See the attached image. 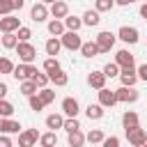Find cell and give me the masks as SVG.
Returning <instances> with one entry per match:
<instances>
[{
  "mask_svg": "<svg viewBox=\"0 0 147 147\" xmlns=\"http://www.w3.org/2000/svg\"><path fill=\"white\" fill-rule=\"evenodd\" d=\"M60 41H62V48H67V51H78L80 44H83L78 30H64L60 34Z\"/></svg>",
  "mask_w": 147,
  "mask_h": 147,
  "instance_id": "6da1fadb",
  "label": "cell"
},
{
  "mask_svg": "<svg viewBox=\"0 0 147 147\" xmlns=\"http://www.w3.org/2000/svg\"><path fill=\"white\" fill-rule=\"evenodd\" d=\"M96 46H99V53H110V48L115 46V41H117V34H113L110 30H103V32H99L96 34Z\"/></svg>",
  "mask_w": 147,
  "mask_h": 147,
  "instance_id": "7a4b0ae2",
  "label": "cell"
},
{
  "mask_svg": "<svg viewBox=\"0 0 147 147\" xmlns=\"http://www.w3.org/2000/svg\"><path fill=\"white\" fill-rule=\"evenodd\" d=\"M16 55L21 62H34L37 60V48L30 41H18L16 44Z\"/></svg>",
  "mask_w": 147,
  "mask_h": 147,
  "instance_id": "3957f363",
  "label": "cell"
},
{
  "mask_svg": "<svg viewBox=\"0 0 147 147\" xmlns=\"http://www.w3.org/2000/svg\"><path fill=\"white\" fill-rule=\"evenodd\" d=\"M34 74H37V67L32 62H18V64H14V71H11V76L16 80H28Z\"/></svg>",
  "mask_w": 147,
  "mask_h": 147,
  "instance_id": "277c9868",
  "label": "cell"
},
{
  "mask_svg": "<svg viewBox=\"0 0 147 147\" xmlns=\"http://www.w3.org/2000/svg\"><path fill=\"white\" fill-rule=\"evenodd\" d=\"M115 96H117V103H136V101L140 99V92H138L136 87L122 85V87L115 90Z\"/></svg>",
  "mask_w": 147,
  "mask_h": 147,
  "instance_id": "5b68a950",
  "label": "cell"
},
{
  "mask_svg": "<svg viewBox=\"0 0 147 147\" xmlns=\"http://www.w3.org/2000/svg\"><path fill=\"white\" fill-rule=\"evenodd\" d=\"M117 39H122L124 44H138L140 32H138V28H133V25H122V28L117 30Z\"/></svg>",
  "mask_w": 147,
  "mask_h": 147,
  "instance_id": "8992f818",
  "label": "cell"
},
{
  "mask_svg": "<svg viewBox=\"0 0 147 147\" xmlns=\"http://www.w3.org/2000/svg\"><path fill=\"white\" fill-rule=\"evenodd\" d=\"M124 131H126V140H129V145H133V147H142L147 133H145V129H140V124H138V126H131V129H124Z\"/></svg>",
  "mask_w": 147,
  "mask_h": 147,
  "instance_id": "52a82bcc",
  "label": "cell"
},
{
  "mask_svg": "<svg viewBox=\"0 0 147 147\" xmlns=\"http://www.w3.org/2000/svg\"><path fill=\"white\" fill-rule=\"evenodd\" d=\"M39 142V131L37 129H23L18 133V145L21 147H32Z\"/></svg>",
  "mask_w": 147,
  "mask_h": 147,
  "instance_id": "ba28073f",
  "label": "cell"
},
{
  "mask_svg": "<svg viewBox=\"0 0 147 147\" xmlns=\"http://www.w3.org/2000/svg\"><path fill=\"white\" fill-rule=\"evenodd\" d=\"M30 18L34 21V23H44L46 18H48V5L46 2H34L32 5V9H30Z\"/></svg>",
  "mask_w": 147,
  "mask_h": 147,
  "instance_id": "9c48e42d",
  "label": "cell"
},
{
  "mask_svg": "<svg viewBox=\"0 0 147 147\" xmlns=\"http://www.w3.org/2000/svg\"><path fill=\"white\" fill-rule=\"evenodd\" d=\"M119 83L126 85V87H136V83H138L136 67H122L119 69Z\"/></svg>",
  "mask_w": 147,
  "mask_h": 147,
  "instance_id": "30bf717a",
  "label": "cell"
},
{
  "mask_svg": "<svg viewBox=\"0 0 147 147\" xmlns=\"http://www.w3.org/2000/svg\"><path fill=\"white\" fill-rule=\"evenodd\" d=\"M21 28V18H16L14 14H7L0 18V32H16Z\"/></svg>",
  "mask_w": 147,
  "mask_h": 147,
  "instance_id": "8fae6325",
  "label": "cell"
},
{
  "mask_svg": "<svg viewBox=\"0 0 147 147\" xmlns=\"http://www.w3.org/2000/svg\"><path fill=\"white\" fill-rule=\"evenodd\" d=\"M78 110H80L78 99H74V96H64V99H62V115H64V117H76Z\"/></svg>",
  "mask_w": 147,
  "mask_h": 147,
  "instance_id": "7c38bea8",
  "label": "cell"
},
{
  "mask_svg": "<svg viewBox=\"0 0 147 147\" xmlns=\"http://www.w3.org/2000/svg\"><path fill=\"white\" fill-rule=\"evenodd\" d=\"M115 62L119 64V69H122V67H136V57H133V53L126 51V48H122V51L115 53Z\"/></svg>",
  "mask_w": 147,
  "mask_h": 147,
  "instance_id": "4fadbf2b",
  "label": "cell"
},
{
  "mask_svg": "<svg viewBox=\"0 0 147 147\" xmlns=\"http://www.w3.org/2000/svg\"><path fill=\"white\" fill-rule=\"evenodd\" d=\"M99 103L103 108H113L117 103V96H115V90H108V87H101L99 90Z\"/></svg>",
  "mask_w": 147,
  "mask_h": 147,
  "instance_id": "5bb4252c",
  "label": "cell"
},
{
  "mask_svg": "<svg viewBox=\"0 0 147 147\" xmlns=\"http://www.w3.org/2000/svg\"><path fill=\"white\" fill-rule=\"evenodd\" d=\"M48 14H51L53 18H64V16L69 14V5H67L64 0H55V2H51Z\"/></svg>",
  "mask_w": 147,
  "mask_h": 147,
  "instance_id": "9a60e30c",
  "label": "cell"
},
{
  "mask_svg": "<svg viewBox=\"0 0 147 147\" xmlns=\"http://www.w3.org/2000/svg\"><path fill=\"white\" fill-rule=\"evenodd\" d=\"M106 74L103 71H90L87 74V85L90 87H94V90H101V87H106Z\"/></svg>",
  "mask_w": 147,
  "mask_h": 147,
  "instance_id": "2e32d148",
  "label": "cell"
},
{
  "mask_svg": "<svg viewBox=\"0 0 147 147\" xmlns=\"http://www.w3.org/2000/svg\"><path fill=\"white\" fill-rule=\"evenodd\" d=\"M21 124L11 117H0V133H18Z\"/></svg>",
  "mask_w": 147,
  "mask_h": 147,
  "instance_id": "e0dca14e",
  "label": "cell"
},
{
  "mask_svg": "<svg viewBox=\"0 0 147 147\" xmlns=\"http://www.w3.org/2000/svg\"><path fill=\"white\" fill-rule=\"evenodd\" d=\"M80 18H83V25H87V28H96V25L101 23V16H99L96 9H87Z\"/></svg>",
  "mask_w": 147,
  "mask_h": 147,
  "instance_id": "ac0fdd59",
  "label": "cell"
},
{
  "mask_svg": "<svg viewBox=\"0 0 147 147\" xmlns=\"http://www.w3.org/2000/svg\"><path fill=\"white\" fill-rule=\"evenodd\" d=\"M44 51H46V55H53V57H57V53L62 51V41H60V37H51V39L46 41Z\"/></svg>",
  "mask_w": 147,
  "mask_h": 147,
  "instance_id": "d6986e66",
  "label": "cell"
},
{
  "mask_svg": "<svg viewBox=\"0 0 147 147\" xmlns=\"http://www.w3.org/2000/svg\"><path fill=\"white\" fill-rule=\"evenodd\" d=\"M78 51H80L83 57H96V55H99V46H96V41H83Z\"/></svg>",
  "mask_w": 147,
  "mask_h": 147,
  "instance_id": "ffe728a7",
  "label": "cell"
},
{
  "mask_svg": "<svg viewBox=\"0 0 147 147\" xmlns=\"http://www.w3.org/2000/svg\"><path fill=\"white\" fill-rule=\"evenodd\" d=\"M67 142H69V147H80V145H85V133H83L80 129L69 131V133H67Z\"/></svg>",
  "mask_w": 147,
  "mask_h": 147,
  "instance_id": "44dd1931",
  "label": "cell"
},
{
  "mask_svg": "<svg viewBox=\"0 0 147 147\" xmlns=\"http://www.w3.org/2000/svg\"><path fill=\"white\" fill-rule=\"evenodd\" d=\"M48 78H51V83H53L55 87H64V85L69 83V76H67L62 69H57V71H51V74H48Z\"/></svg>",
  "mask_w": 147,
  "mask_h": 147,
  "instance_id": "7402d4cb",
  "label": "cell"
},
{
  "mask_svg": "<svg viewBox=\"0 0 147 147\" xmlns=\"http://www.w3.org/2000/svg\"><path fill=\"white\" fill-rule=\"evenodd\" d=\"M62 124H64V115H60V113H51L46 117V129H51V131L62 129Z\"/></svg>",
  "mask_w": 147,
  "mask_h": 147,
  "instance_id": "603a6c76",
  "label": "cell"
},
{
  "mask_svg": "<svg viewBox=\"0 0 147 147\" xmlns=\"http://www.w3.org/2000/svg\"><path fill=\"white\" fill-rule=\"evenodd\" d=\"M138 124H140V117H138L136 110H126L122 115V126L124 129H131V126H138Z\"/></svg>",
  "mask_w": 147,
  "mask_h": 147,
  "instance_id": "cb8c5ba5",
  "label": "cell"
},
{
  "mask_svg": "<svg viewBox=\"0 0 147 147\" xmlns=\"http://www.w3.org/2000/svg\"><path fill=\"white\" fill-rule=\"evenodd\" d=\"M64 30H67V28H64V21H62V18H51V21H48V32H51L53 37H60Z\"/></svg>",
  "mask_w": 147,
  "mask_h": 147,
  "instance_id": "d4e9b609",
  "label": "cell"
},
{
  "mask_svg": "<svg viewBox=\"0 0 147 147\" xmlns=\"http://www.w3.org/2000/svg\"><path fill=\"white\" fill-rule=\"evenodd\" d=\"M103 113H106V110H103V106H101V103H90V106L85 108V115H87L90 119H101V117H103Z\"/></svg>",
  "mask_w": 147,
  "mask_h": 147,
  "instance_id": "484cf974",
  "label": "cell"
},
{
  "mask_svg": "<svg viewBox=\"0 0 147 147\" xmlns=\"http://www.w3.org/2000/svg\"><path fill=\"white\" fill-rule=\"evenodd\" d=\"M2 48H16V44H18V37H16V32H2Z\"/></svg>",
  "mask_w": 147,
  "mask_h": 147,
  "instance_id": "4316f807",
  "label": "cell"
},
{
  "mask_svg": "<svg viewBox=\"0 0 147 147\" xmlns=\"http://www.w3.org/2000/svg\"><path fill=\"white\" fill-rule=\"evenodd\" d=\"M37 94H39V99H41V103H44V106H48V103H53V101H55V92H53L48 85H46V87H39V92H37Z\"/></svg>",
  "mask_w": 147,
  "mask_h": 147,
  "instance_id": "83f0119b",
  "label": "cell"
},
{
  "mask_svg": "<svg viewBox=\"0 0 147 147\" xmlns=\"http://www.w3.org/2000/svg\"><path fill=\"white\" fill-rule=\"evenodd\" d=\"M62 21H64V28H67V30H80V28H83V18H78V16H69V14H67Z\"/></svg>",
  "mask_w": 147,
  "mask_h": 147,
  "instance_id": "f1b7e54d",
  "label": "cell"
},
{
  "mask_svg": "<svg viewBox=\"0 0 147 147\" xmlns=\"http://www.w3.org/2000/svg\"><path fill=\"white\" fill-rule=\"evenodd\" d=\"M106 136H103V131L101 129H92L87 136H85V142H92V145H101V140H103Z\"/></svg>",
  "mask_w": 147,
  "mask_h": 147,
  "instance_id": "f546056e",
  "label": "cell"
},
{
  "mask_svg": "<svg viewBox=\"0 0 147 147\" xmlns=\"http://www.w3.org/2000/svg\"><path fill=\"white\" fill-rule=\"evenodd\" d=\"M39 145H44V147H53V145H57V136H55V131H48V133L39 136Z\"/></svg>",
  "mask_w": 147,
  "mask_h": 147,
  "instance_id": "4dcf8cb0",
  "label": "cell"
},
{
  "mask_svg": "<svg viewBox=\"0 0 147 147\" xmlns=\"http://www.w3.org/2000/svg\"><path fill=\"white\" fill-rule=\"evenodd\" d=\"M57 69H62V67H60V62H57V57L48 55V57L44 60V71H46V74H51V71H57Z\"/></svg>",
  "mask_w": 147,
  "mask_h": 147,
  "instance_id": "1f68e13d",
  "label": "cell"
},
{
  "mask_svg": "<svg viewBox=\"0 0 147 147\" xmlns=\"http://www.w3.org/2000/svg\"><path fill=\"white\" fill-rule=\"evenodd\" d=\"M101 71L106 74V78H117V76H119V64H117V62H108Z\"/></svg>",
  "mask_w": 147,
  "mask_h": 147,
  "instance_id": "d6a6232c",
  "label": "cell"
},
{
  "mask_svg": "<svg viewBox=\"0 0 147 147\" xmlns=\"http://www.w3.org/2000/svg\"><path fill=\"white\" fill-rule=\"evenodd\" d=\"M34 92H37V85H34V80H32V78H28V80H21V94L30 96V94H34Z\"/></svg>",
  "mask_w": 147,
  "mask_h": 147,
  "instance_id": "836d02e7",
  "label": "cell"
},
{
  "mask_svg": "<svg viewBox=\"0 0 147 147\" xmlns=\"http://www.w3.org/2000/svg\"><path fill=\"white\" fill-rule=\"evenodd\" d=\"M115 7V0H94V9L101 14V11H110Z\"/></svg>",
  "mask_w": 147,
  "mask_h": 147,
  "instance_id": "e575fe53",
  "label": "cell"
},
{
  "mask_svg": "<svg viewBox=\"0 0 147 147\" xmlns=\"http://www.w3.org/2000/svg\"><path fill=\"white\" fill-rule=\"evenodd\" d=\"M14 115V106L7 99H0V117H11Z\"/></svg>",
  "mask_w": 147,
  "mask_h": 147,
  "instance_id": "d590c367",
  "label": "cell"
},
{
  "mask_svg": "<svg viewBox=\"0 0 147 147\" xmlns=\"http://www.w3.org/2000/svg\"><path fill=\"white\" fill-rule=\"evenodd\" d=\"M32 80H34V85H37V87H46V85L51 83L48 74H41V71H37V74L32 76Z\"/></svg>",
  "mask_w": 147,
  "mask_h": 147,
  "instance_id": "8d00e7d4",
  "label": "cell"
},
{
  "mask_svg": "<svg viewBox=\"0 0 147 147\" xmlns=\"http://www.w3.org/2000/svg\"><path fill=\"white\" fill-rule=\"evenodd\" d=\"M11 71H14V62L2 55V57H0V74H9V76H11Z\"/></svg>",
  "mask_w": 147,
  "mask_h": 147,
  "instance_id": "74e56055",
  "label": "cell"
},
{
  "mask_svg": "<svg viewBox=\"0 0 147 147\" xmlns=\"http://www.w3.org/2000/svg\"><path fill=\"white\" fill-rule=\"evenodd\" d=\"M28 103H30V108H32V110H37V113L44 108V103H41V99H39V94H37V92L28 96Z\"/></svg>",
  "mask_w": 147,
  "mask_h": 147,
  "instance_id": "f35d334b",
  "label": "cell"
},
{
  "mask_svg": "<svg viewBox=\"0 0 147 147\" xmlns=\"http://www.w3.org/2000/svg\"><path fill=\"white\" fill-rule=\"evenodd\" d=\"M62 129L69 133V131H76V129H80V122L76 119V117H67L64 119V124H62Z\"/></svg>",
  "mask_w": 147,
  "mask_h": 147,
  "instance_id": "ab89813d",
  "label": "cell"
},
{
  "mask_svg": "<svg viewBox=\"0 0 147 147\" xmlns=\"http://www.w3.org/2000/svg\"><path fill=\"white\" fill-rule=\"evenodd\" d=\"M16 37H18V41H30L32 30H30V28H25V25H21V28L16 30Z\"/></svg>",
  "mask_w": 147,
  "mask_h": 147,
  "instance_id": "60d3db41",
  "label": "cell"
},
{
  "mask_svg": "<svg viewBox=\"0 0 147 147\" xmlns=\"http://www.w3.org/2000/svg\"><path fill=\"white\" fill-rule=\"evenodd\" d=\"M11 11H14L11 0H0V16H7V14H11Z\"/></svg>",
  "mask_w": 147,
  "mask_h": 147,
  "instance_id": "b9f144b4",
  "label": "cell"
},
{
  "mask_svg": "<svg viewBox=\"0 0 147 147\" xmlns=\"http://www.w3.org/2000/svg\"><path fill=\"white\" fill-rule=\"evenodd\" d=\"M101 145H103V147H117V145H119V138H117V136L103 138V140H101Z\"/></svg>",
  "mask_w": 147,
  "mask_h": 147,
  "instance_id": "7bdbcfd3",
  "label": "cell"
},
{
  "mask_svg": "<svg viewBox=\"0 0 147 147\" xmlns=\"http://www.w3.org/2000/svg\"><path fill=\"white\" fill-rule=\"evenodd\" d=\"M136 74H138V80H145V83H147V62L140 64V67L136 69Z\"/></svg>",
  "mask_w": 147,
  "mask_h": 147,
  "instance_id": "ee69618b",
  "label": "cell"
},
{
  "mask_svg": "<svg viewBox=\"0 0 147 147\" xmlns=\"http://www.w3.org/2000/svg\"><path fill=\"white\" fill-rule=\"evenodd\" d=\"M0 147H11V138H9V133H0Z\"/></svg>",
  "mask_w": 147,
  "mask_h": 147,
  "instance_id": "f6af8a7d",
  "label": "cell"
},
{
  "mask_svg": "<svg viewBox=\"0 0 147 147\" xmlns=\"http://www.w3.org/2000/svg\"><path fill=\"white\" fill-rule=\"evenodd\" d=\"M7 94H9V87H7V83H2V80H0V99H5Z\"/></svg>",
  "mask_w": 147,
  "mask_h": 147,
  "instance_id": "bcb514c9",
  "label": "cell"
},
{
  "mask_svg": "<svg viewBox=\"0 0 147 147\" xmlns=\"http://www.w3.org/2000/svg\"><path fill=\"white\" fill-rule=\"evenodd\" d=\"M11 5H14V9H18V11H21V9L25 7V0H11Z\"/></svg>",
  "mask_w": 147,
  "mask_h": 147,
  "instance_id": "7dc6e473",
  "label": "cell"
},
{
  "mask_svg": "<svg viewBox=\"0 0 147 147\" xmlns=\"http://www.w3.org/2000/svg\"><path fill=\"white\" fill-rule=\"evenodd\" d=\"M140 16L147 21V2H142V5H140Z\"/></svg>",
  "mask_w": 147,
  "mask_h": 147,
  "instance_id": "c3c4849f",
  "label": "cell"
},
{
  "mask_svg": "<svg viewBox=\"0 0 147 147\" xmlns=\"http://www.w3.org/2000/svg\"><path fill=\"white\" fill-rule=\"evenodd\" d=\"M133 0H115V5H122V7H126V5H131Z\"/></svg>",
  "mask_w": 147,
  "mask_h": 147,
  "instance_id": "681fc988",
  "label": "cell"
},
{
  "mask_svg": "<svg viewBox=\"0 0 147 147\" xmlns=\"http://www.w3.org/2000/svg\"><path fill=\"white\" fill-rule=\"evenodd\" d=\"M41 2H46V5H51V2H55V0H41Z\"/></svg>",
  "mask_w": 147,
  "mask_h": 147,
  "instance_id": "f907efd6",
  "label": "cell"
},
{
  "mask_svg": "<svg viewBox=\"0 0 147 147\" xmlns=\"http://www.w3.org/2000/svg\"><path fill=\"white\" fill-rule=\"evenodd\" d=\"M142 145H145V147H147V138H145V142H142Z\"/></svg>",
  "mask_w": 147,
  "mask_h": 147,
  "instance_id": "816d5d0a",
  "label": "cell"
},
{
  "mask_svg": "<svg viewBox=\"0 0 147 147\" xmlns=\"http://www.w3.org/2000/svg\"><path fill=\"white\" fill-rule=\"evenodd\" d=\"M133 2H136V0H133Z\"/></svg>",
  "mask_w": 147,
  "mask_h": 147,
  "instance_id": "f5cc1de1",
  "label": "cell"
}]
</instances>
